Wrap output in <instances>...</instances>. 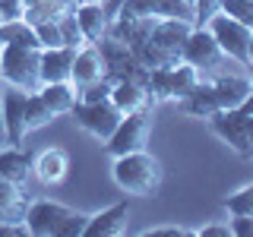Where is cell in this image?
Listing matches in <instances>:
<instances>
[{
    "label": "cell",
    "mask_w": 253,
    "mask_h": 237,
    "mask_svg": "<svg viewBox=\"0 0 253 237\" xmlns=\"http://www.w3.org/2000/svg\"><path fill=\"white\" fill-rule=\"evenodd\" d=\"M193 32V22L190 19H158L152 26V35L142 41L136 51V57L142 67L155 70V67H174L180 63V54H184V41Z\"/></svg>",
    "instance_id": "1"
},
{
    "label": "cell",
    "mask_w": 253,
    "mask_h": 237,
    "mask_svg": "<svg viewBox=\"0 0 253 237\" xmlns=\"http://www.w3.org/2000/svg\"><path fill=\"white\" fill-rule=\"evenodd\" d=\"M22 221H26L29 234H35V237H79L85 231L89 215L73 212L60 202H51V199H38L26 209Z\"/></svg>",
    "instance_id": "2"
},
{
    "label": "cell",
    "mask_w": 253,
    "mask_h": 237,
    "mask_svg": "<svg viewBox=\"0 0 253 237\" xmlns=\"http://www.w3.org/2000/svg\"><path fill=\"white\" fill-rule=\"evenodd\" d=\"M114 184L136 196H152L162 187V164L155 155H149L146 149L139 152H126L114 158Z\"/></svg>",
    "instance_id": "3"
},
{
    "label": "cell",
    "mask_w": 253,
    "mask_h": 237,
    "mask_svg": "<svg viewBox=\"0 0 253 237\" xmlns=\"http://www.w3.org/2000/svg\"><path fill=\"white\" fill-rule=\"evenodd\" d=\"M42 47H22V44H0V79L6 85L26 92L42 89Z\"/></svg>",
    "instance_id": "4"
},
{
    "label": "cell",
    "mask_w": 253,
    "mask_h": 237,
    "mask_svg": "<svg viewBox=\"0 0 253 237\" xmlns=\"http://www.w3.org/2000/svg\"><path fill=\"white\" fill-rule=\"evenodd\" d=\"M101 54V63H105V76L111 82H139V85H149V67H142L139 57L130 51L124 41L111 38L108 32L95 41Z\"/></svg>",
    "instance_id": "5"
},
{
    "label": "cell",
    "mask_w": 253,
    "mask_h": 237,
    "mask_svg": "<svg viewBox=\"0 0 253 237\" xmlns=\"http://www.w3.org/2000/svg\"><path fill=\"white\" fill-rule=\"evenodd\" d=\"M180 60L190 63V67L200 73V79L206 76H218L221 73V63L228 60V54L218 47V41L212 38V32L206 26H193L190 32V38L184 41V54H180Z\"/></svg>",
    "instance_id": "6"
},
{
    "label": "cell",
    "mask_w": 253,
    "mask_h": 237,
    "mask_svg": "<svg viewBox=\"0 0 253 237\" xmlns=\"http://www.w3.org/2000/svg\"><path fill=\"white\" fill-rule=\"evenodd\" d=\"M196 82H200V73L184 60L174 63V67L149 70V92H152L155 101H180L193 92Z\"/></svg>",
    "instance_id": "7"
},
{
    "label": "cell",
    "mask_w": 253,
    "mask_h": 237,
    "mask_svg": "<svg viewBox=\"0 0 253 237\" xmlns=\"http://www.w3.org/2000/svg\"><path fill=\"white\" fill-rule=\"evenodd\" d=\"M212 133L228 142L241 158H253V114H244V111H215L209 117Z\"/></svg>",
    "instance_id": "8"
},
{
    "label": "cell",
    "mask_w": 253,
    "mask_h": 237,
    "mask_svg": "<svg viewBox=\"0 0 253 237\" xmlns=\"http://www.w3.org/2000/svg\"><path fill=\"white\" fill-rule=\"evenodd\" d=\"M149 130H152V111H133V114H124L117 130L105 139V149L111 155H126V152H139L146 149Z\"/></svg>",
    "instance_id": "9"
},
{
    "label": "cell",
    "mask_w": 253,
    "mask_h": 237,
    "mask_svg": "<svg viewBox=\"0 0 253 237\" xmlns=\"http://www.w3.org/2000/svg\"><path fill=\"white\" fill-rule=\"evenodd\" d=\"M70 117L76 120L79 130L92 133L95 139L105 142L111 133L117 130V123H121V111L114 108V101H76L73 108H70Z\"/></svg>",
    "instance_id": "10"
},
{
    "label": "cell",
    "mask_w": 253,
    "mask_h": 237,
    "mask_svg": "<svg viewBox=\"0 0 253 237\" xmlns=\"http://www.w3.org/2000/svg\"><path fill=\"white\" fill-rule=\"evenodd\" d=\"M206 29L212 32V38H215L218 47H221V51H225L231 60H237V63H247V47H250L253 29H247L244 22L231 19L228 13H215L209 22H206Z\"/></svg>",
    "instance_id": "11"
},
{
    "label": "cell",
    "mask_w": 253,
    "mask_h": 237,
    "mask_svg": "<svg viewBox=\"0 0 253 237\" xmlns=\"http://www.w3.org/2000/svg\"><path fill=\"white\" fill-rule=\"evenodd\" d=\"M0 98H3L6 146H22V139H26V98H29V92L10 85V89L0 92Z\"/></svg>",
    "instance_id": "12"
},
{
    "label": "cell",
    "mask_w": 253,
    "mask_h": 237,
    "mask_svg": "<svg viewBox=\"0 0 253 237\" xmlns=\"http://www.w3.org/2000/svg\"><path fill=\"white\" fill-rule=\"evenodd\" d=\"M158 19H162V16H114V19L108 22V35L117 38V41H124L130 51H136V47L152 35V26Z\"/></svg>",
    "instance_id": "13"
},
{
    "label": "cell",
    "mask_w": 253,
    "mask_h": 237,
    "mask_svg": "<svg viewBox=\"0 0 253 237\" xmlns=\"http://www.w3.org/2000/svg\"><path fill=\"white\" fill-rule=\"evenodd\" d=\"M73 57L76 47H42V60H38V70H42V85L44 82H70V70H73Z\"/></svg>",
    "instance_id": "14"
},
{
    "label": "cell",
    "mask_w": 253,
    "mask_h": 237,
    "mask_svg": "<svg viewBox=\"0 0 253 237\" xmlns=\"http://www.w3.org/2000/svg\"><path fill=\"white\" fill-rule=\"evenodd\" d=\"M212 82V92H215V101H218V111H234L244 105V98L250 95L253 82L244 76H231V73H218L209 79Z\"/></svg>",
    "instance_id": "15"
},
{
    "label": "cell",
    "mask_w": 253,
    "mask_h": 237,
    "mask_svg": "<svg viewBox=\"0 0 253 237\" xmlns=\"http://www.w3.org/2000/svg\"><path fill=\"white\" fill-rule=\"evenodd\" d=\"M111 101L121 114H133V111H152L155 98L149 92V85L139 82H114L111 85Z\"/></svg>",
    "instance_id": "16"
},
{
    "label": "cell",
    "mask_w": 253,
    "mask_h": 237,
    "mask_svg": "<svg viewBox=\"0 0 253 237\" xmlns=\"http://www.w3.org/2000/svg\"><path fill=\"white\" fill-rule=\"evenodd\" d=\"M32 171H35V177L42 180V184L54 187L67 177L70 155L63 152V149H44V152H38V158H32Z\"/></svg>",
    "instance_id": "17"
},
{
    "label": "cell",
    "mask_w": 253,
    "mask_h": 237,
    "mask_svg": "<svg viewBox=\"0 0 253 237\" xmlns=\"http://www.w3.org/2000/svg\"><path fill=\"white\" fill-rule=\"evenodd\" d=\"M126 215H130V205L126 202H117L111 205V209L98 212V215H89V221H85V237H117L124 231V221Z\"/></svg>",
    "instance_id": "18"
},
{
    "label": "cell",
    "mask_w": 253,
    "mask_h": 237,
    "mask_svg": "<svg viewBox=\"0 0 253 237\" xmlns=\"http://www.w3.org/2000/svg\"><path fill=\"white\" fill-rule=\"evenodd\" d=\"M101 76H105V63H101L98 47L95 44L79 47L76 57H73V70H70V82L79 89V85H89V82H95V79H101Z\"/></svg>",
    "instance_id": "19"
},
{
    "label": "cell",
    "mask_w": 253,
    "mask_h": 237,
    "mask_svg": "<svg viewBox=\"0 0 253 237\" xmlns=\"http://www.w3.org/2000/svg\"><path fill=\"white\" fill-rule=\"evenodd\" d=\"M180 108H184L190 117H206V120H209L218 111V101H215V92H212L209 79H200V82L193 85V92H190L187 98H180Z\"/></svg>",
    "instance_id": "20"
},
{
    "label": "cell",
    "mask_w": 253,
    "mask_h": 237,
    "mask_svg": "<svg viewBox=\"0 0 253 237\" xmlns=\"http://www.w3.org/2000/svg\"><path fill=\"white\" fill-rule=\"evenodd\" d=\"M32 171V155L22 152L19 146L0 149V180H13V184H22Z\"/></svg>",
    "instance_id": "21"
},
{
    "label": "cell",
    "mask_w": 253,
    "mask_h": 237,
    "mask_svg": "<svg viewBox=\"0 0 253 237\" xmlns=\"http://www.w3.org/2000/svg\"><path fill=\"white\" fill-rule=\"evenodd\" d=\"M76 22H79V29H83V35H85V41L89 44H95L101 35L108 32V16H105V10H101L98 3H79L76 6Z\"/></svg>",
    "instance_id": "22"
},
{
    "label": "cell",
    "mask_w": 253,
    "mask_h": 237,
    "mask_svg": "<svg viewBox=\"0 0 253 237\" xmlns=\"http://www.w3.org/2000/svg\"><path fill=\"white\" fill-rule=\"evenodd\" d=\"M38 95L44 98V105L54 111V117L70 114V108L76 105V85L73 82H44Z\"/></svg>",
    "instance_id": "23"
},
{
    "label": "cell",
    "mask_w": 253,
    "mask_h": 237,
    "mask_svg": "<svg viewBox=\"0 0 253 237\" xmlns=\"http://www.w3.org/2000/svg\"><path fill=\"white\" fill-rule=\"evenodd\" d=\"M0 44H22V47H42L35 35V26L26 19H10L0 22Z\"/></svg>",
    "instance_id": "24"
},
{
    "label": "cell",
    "mask_w": 253,
    "mask_h": 237,
    "mask_svg": "<svg viewBox=\"0 0 253 237\" xmlns=\"http://www.w3.org/2000/svg\"><path fill=\"white\" fill-rule=\"evenodd\" d=\"M51 120H54V111L44 105V98L38 92H29V98H26V133L38 130V126H44Z\"/></svg>",
    "instance_id": "25"
},
{
    "label": "cell",
    "mask_w": 253,
    "mask_h": 237,
    "mask_svg": "<svg viewBox=\"0 0 253 237\" xmlns=\"http://www.w3.org/2000/svg\"><path fill=\"white\" fill-rule=\"evenodd\" d=\"M63 13H67V6H63L60 0H42V3L29 6V10L22 13V19L32 22V26H38V22H57Z\"/></svg>",
    "instance_id": "26"
},
{
    "label": "cell",
    "mask_w": 253,
    "mask_h": 237,
    "mask_svg": "<svg viewBox=\"0 0 253 237\" xmlns=\"http://www.w3.org/2000/svg\"><path fill=\"white\" fill-rule=\"evenodd\" d=\"M57 29H60V38H63V44L67 47H85L89 41H85V35H83V29H79V22H76V13L73 10H67L57 19Z\"/></svg>",
    "instance_id": "27"
},
{
    "label": "cell",
    "mask_w": 253,
    "mask_h": 237,
    "mask_svg": "<svg viewBox=\"0 0 253 237\" xmlns=\"http://www.w3.org/2000/svg\"><path fill=\"white\" fill-rule=\"evenodd\" d=\"M111 79L108 76H101V79H95V82L89 85H79L76 89V101H108L111 98Z\"/></svg>",
    "instance_id": "28"
},
{
    "label": "cell",
    "mask_w": 253,
    "mask_h": 237,
    "mask_svg": "<svg viewBox=\"0 0 253 237\" xmlns=\"http://www.w3.org/2000/svg\"><path fill=\"white\" fill-rule=\"evenodd\" d=\"M221 13H228L231 19L253 29V0H221Z\"/></svg>",
    "instance_id": "29"
},
{
    "label": "cell",
    "mask_w": 253,
    "mask_h": 237,
    "mask_svg": "<svg viewBox=\"0 0 253 237\" xmlns=\"http://www.w3.org/2000/svg\"><path fill=\"white\" fill-rule=\"evenodd\" d=\"M225 209L231 212V215H253V184L244 187V190H237L234 196H228Z\"/></svg>",
    "instance_id": "30"
},
{
    "label": "cell",
    "mask_w": 253,
    "mask_h": 237,
    "mask_svg": "<svg viewBox=\"0 0 253 237\" xmlns=\"http://www.w3.org/2000/svg\"><path fill=\"white\" fill-rule=\"evenodd\" d=\"M35 35H38V41H42V47H60L63 44L57 22H38V26H35Z\"/></svg>",
    "instance_id": "31"
},
{
    "label": "cell",
    "mask_w": 253,
    "mask_h": 237,
    "mask_svg": "<svg viewBox=\"0 0 253 237\" xmlns=\"http://www.w3.org/2000/svg\"><path fill=\"white\" fill-rule=\"evenodd\" d=\"M215 13H221V0H196L193 3V22L196 26H206Z\"/></svg>",
    "instance_id": "32"
},
{
    "label": "cell",
    "mask_w": 253,
    "mask_h": 237,
    "mask_svg": "<svg viewBox=\"0 0 253 237\" xmlns=\"http://www.w3.org/2000/svg\"><path fill=\"white\" fill-rule=\"evenodd\" d=\"M117 16H155L152 0H124Z\"/></svg>",
    "instance_id": "33"
},
{
    "label": "cell",
    "mask_w": 253,
    "mask_h": 237,
    "mask_svg": "<svg viewBox=\"0 0 253 237\" xmlns=\"http://www.w3.org/2000/svg\"><path fill=\"white\" fill-rule=\"evenodd\" d=\"M231 237H253V215H231Z\"/></svg>",
    "instance_id": "34"
},
{
    "label": "cell",
    "mask_w": 253,
    "mask_h": 237,
    "mask_svg": "<svg viewBox=\"0 0 253 237\" xmlns=\"http://www.w3.org/2000/svg\"><path fill=\"white\" fill-rule=\"evenodd\" d=\"M22 0H0V22H10V19H22Z\"/></svg>",
    "instance_id": "35"
},
{
    "label": "cell",
    "mask_w": 253,
    "mask_h": 237,
    "mask_svg": "<svg viewBox=\"0 0 253 237\" xmlns=\"http://www.w3.org/2000/svg\"><path fill=\"white\" fill-rule=\"evenodd\" d=\"M142 237H196V231H184V228H149Z\"/></svg>",
    "instance_id": "36"
},
{
    "label": "cell",
    "mask_w": 253,
    "mask_h": 237,
    "mask_svg": "<svg viewBox=\"0 0 253 237\" xmlns=\"http://www.w3.org/2000/svg\"><path fill=\"white\" fill-rule=\"evenodd\" d=\"M29 228L26 221H3L0 218V237H26Z\"/></svg>",
    "instance_id": "37"
},
{
    "label": "cell",
    "mask_w": 253,
    "mask_h": 237,
    "mask_svg": "<svg viewBox=\"0 0 253 237\" xmlns=\"http://www.w3.org/2000/svg\"><path fill=\"white\" fill-rule=\"evenodd\" d=\"M196 237H231V228L228 225H209L203 231H196Z\"/></svg>",
    "instance_id": "38"
},
{
    "label": "cell",
    "mask_w": 253,
    "mask_h": 237,
    "mask_svg": "<svg viewBox=\"0 0 253 237\" xmlns=\"http://www.w3.org/2000/svg\"><path fill=\"white\" fill-rule=\"evenodd\" d=\"M121 3H124V0H105V3H101V10H105V16H108V19H114V16H117V10H121Z\"/></svg>",
    "instance_id": "39"
},
{
    "label": "cell",
    "mask_w": 253,
    "mask_h": 237,
    "mask_svg": "<svg viewBox=\"0 0 253 237\" xmlns=\"http://www.w3.org/2000/svg\"><path fill=\"white\" fill-rule=\"evenodd\" d=\"M6 146V123H3V98H0V149Z\"/></svg>",
    "instance_id": "40"
},
{
    "label": "cell",
    "mask_w": 253,
    "mask_h": 237,
    "mask_svg": "<svg viewBox=\"0 0 253 237\" xmlns=\"http://www.w3.org/2000/svg\"><path fill=\"white\" fill-rule=\"evenodd\" d=\"M237 111H244V114H253V89H250V95L244 98V105L237 108Z\"/></svg>",
    "instance_id": "41"
},
{
    "label": "cell",
    "mask_w": 253,
    "mask_h": 237,
    "mask_svg": "<svg viewBox=\"0 0 253 237\" xmlns=\"http://www.w3.org/2000/svg\"><path fill=\"white\" fill-rule=\"evenodd\" d=\"M247 67H253V38H250V47H247Z\"/></svg>",
    "instance_id": "42"
},
{
    "label": "cell",
    "mask_w": 253,
    "mask_h": 237,
    "mask_svg": "<svg viewBox=\"0 0 253 237\" xmlns=\"http://www.w3.org/2000/svg\"><path fill=\"white\" fill-rule=\"evenodd\" d=\"M63 6H67V10H76V0H60Z\"/></svg>",
    "instance_id": "43"
},
{
    "label": "cell",
    "mask_w": 253,
    "mask_h": 237,
    "mask_svg": "<svg viewBox=\"0 0 253 237\" xmlns=\"http://www.w3.org/2000/svg\"><path fill=\"white\" fill-rule=\"evenodd\" d=\"M79 3H98V6H101L105 0H76V6H79Z\"/></svg>",
    "instance_id": "44"
},
{
    "label": "cell",
    "mask_w": 253,
    "mask_h": 237,
    "mask_svg": "<svg viewBox=\"0 0 253 237\" xmlns=\"http://www.w3.org/2000/svg\"><path fill=\"white\" fill-rule=\"evenodd\" d=\"M187 3H190V6H193V3H196V0H187Z\"/></svg>",
    "instance_id": "45"
}]
</instances>
